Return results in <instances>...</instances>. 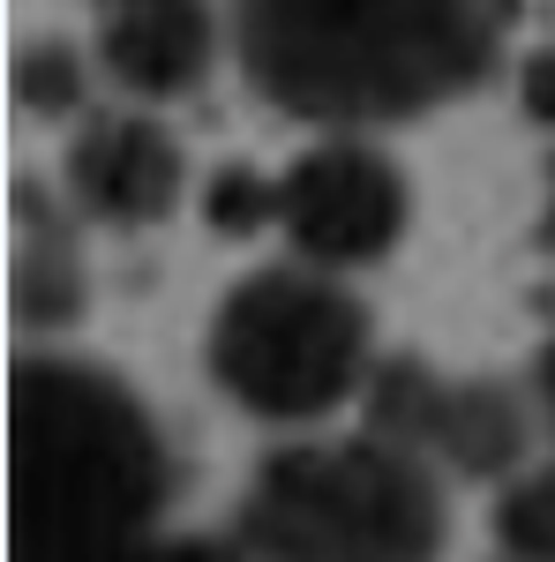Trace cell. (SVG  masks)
<instances>
[{
    "instance_id": "5bb4252c",
    "label": "cell",
    "mask_w": 555,
    "mask_h": 562,
    "mask_svg": "<svg viewBox=\"0 0 555 562\" xmlns=\"http://www.w3.org/2000/svg\"><path fill=\"white\" fill-rule=\"evenodd\" d=\"M518 98H525V113H533L541 128H555V45H541V53L518 68Z\"/></svg>"
},
{
    "instance_id": "52a82bcc",
    "label": "cell",
    "mask_w": 555,
    "mask_h": 562,
    "mask_svg": "<svg viewBox=\"0 0 555 562\" xmlns=\"http://www.w3.org/2000/svg\"><path fill=\"white\" fill-rule=\"evenodd\" d=\"M188 188L180 135L158 113H90L68 143V203L98 225H158Z\"/></svg>"
},
{
    "instance_id": "3957f363",
    "label": "cell",
    "mask_w": 555,
    "mask_h": 562,
    "mask_svg": "<svg viewBox=\"0 0 555 562\" xmlns=\"http://www.w3.org/2000/svg\"><path fill=\"white\" fill-rule=\"evenodd\" d=\"M248 562H443L451 495L421 450L390 435H300L241 495Z\"/></svg>"
},
{
    "instance_id": "5b68a950",
    "label": "cell",
    "mask_w": 555,
    "mask_h": 562,
    "mask_svg": "<svg viewBox=\"0 0 555 562\" xmlns=\"http://www.w3.org/2000/svg\"><path fill=\"white\" fill-rule=\"evenodd\" d=\"M413 188L398 173V158L376 150L368 135H331L315 150H300L278 173V233L293 240L300 262L323 270H368L406 240Z\"/></svg>"
},
{
    "instance_id": "9c48e42d",
    "label": "cell",
    "mask_w": 555,
    "mask_h": 562,
    "mask_svg": "<svg viewBox=\"0 0 555 562\" xmlns=\"http://www.w3.org/2000/svg\"><path fill=\"white\" fill-rule=\"evenodd\" d=\"M15 262H8V301L23 330H60L84 315V262L68 248L60 225H31V211H15Z\"/></svg>"
},
{
    "instance_id": "6da1fadb",
    "label": "cell",
    "mask_w": 555,
    "mask_h": 562,
    "mask_svg": "<svg viewBox=\"0 0 555 562\" xmlns=\"http://www.w3.org/2000/svg\"><path fill=\"white\" fill-rule=\"evenodd\" d=\"M173 450L113 368L15 352L8 368V562H129L166 532Z\"/></svg>"
},
{
    "instance_id": "7c38bea8",
    "label": "cell",
    "mask_w": 555,
    "mask_h": 562,
    "mask_svg": "<svg viewBox=\"0 0 555 562\" xmlns=\"http://www.w3.org/2000/svg\"><path fill=\"white\" fill-rule=\"evenodd\" d=\"M211 225L218 233H233V240H248V233H263V225H278V180L248 173V166H225V173L211 180Z\"/></svg>"
},
{
    "instance_id": "4fadbf2b",
    "label": "cell",
    "mask_w": 555,
    "mask_h": 562,
    "mask_svg": "<svg viewBox=\"0 0 555 562\" xmlns=\"http://www.w3.org/2000/svg\"><path fill=\"white\" fill-rule=\"evenodd\" d=\"M129 562H248V548H241V532H233V540H211V532H158V540H143Z\"/></svg>"
},
{
    "instance_id": "2e32d148",
    "label": "cell",
    "mask_w": 555,
    "mask_h": 562,
    "mask_svg": "<svg viewBox=\"0 0 555 562\" xmlns=\"http://www.w3.org/2000/svg\"><path fill=\"white\" fill-rule=\"evenodd\" d=\"M541 248H555V158H548V203H541Z\"/></svg>"
},
{
    "instance_id": "9a60e30c",
    "label": "cell",
    "mask_w": 555,
    "mask_h": 562,
    "mask_svg": "<svg viewBox=\"0 0 555 562\" xmlns=\"http://www.w3.org/2000/svg\"><path fill=\"white\" fill-rule=\"evenodd\" d=\"M533 397H541V420H548V435H555V338L533 352Z\"/></svg>"
},
{
    "instance_id": "ba28073f",
    "label": "cell",
    "mask_w": 555,
    "mask_h": 562,
    "mask_svg": "<svg viewBox=\"0 0 555 562\" xmlns=\"http://www.w3.org/2000/svg\"><path fill=\"white\" fill-rule=\"evenodd\" d=\"M98 15V68L143 105L196 98L233 38L218 0H90Z\"/></svg>"
},
{
    "instance_id": "8992f818",
    "label": "cell",
    "mask_w": 555,
    "mask_h": 562,
    "mask_svg": "<svg viewBox=\"0 0 555 562\" xmlns=\"http://www.w3.org/2000/svg\"><path fill=\"white\" fill-rule=\"evenodd\" d=\"M368 428L421 450L435 473L503 480L518 473V458L533 442V413L511 383L443 375L428 360H390L368 375Z\"/></svg>"
},
{
    "instance_id": "277c9868",
    "label": "cell",
    "mask_w": 555,
    "mask_h": 562,
    "mask_svg": "<svg viewBox=\"0 0 555 562\" xmlns=\"http://www.w3.org/2000/svg\"><path fill=\"white\" fill-rule=\"evenodd\" d=\"M203 360H211V383L241 413H256L270 428H308L368 390L376 323L338 270L293 256L225 285Z\"/></svg>"
},
{
    "instance_id": "8fae6325",
    "label": "cell",
    "mask_w": 555,
    "mask_h": 562,
    "mask_svg": "<svg viewBox=\"0 0 555 562\" xmlns=\"http://www.w3.org/2000/svg\"><path fill=\"white\" fill-rule=\"evenodd\" d=\"M496 540L518 562H555V465L548 473H518L496 503Z\"/></svg>"
},
{
    "instance_id": "7a4b0ae2",
    "label": "cell",
    "mask_w": 555,
    "mask_h": 562,
    "mask_svg": "<svg viewBox=\"0 0 555 562\" xmlns=\"http://www.w3.org/2000/svg\"><path fill=\"white\" fill-rule=\"evenodd\" d=\"M233 60L263 105L315 128H390L488 83L496 0H225Z\"/></svg>"
},
{
    "instance_id": "30bf717a",
    "label": "cell",
    "mask_w": 555,
    "mask_h": 562,
    "mask_svg": "<svg viewBox=\"0 0 555 562\" xmlns=\"http://www.w3.org/2000/svg\"><path fill=\"white\" fill-rule=\"evenodd\" d=\"M84 53L76 45H23L15 53V105L31 113V121H68V113H84Z\"/></svg>"
}]
</instances>
